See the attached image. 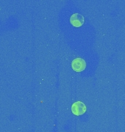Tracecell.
<instances>
[{"label":"cell","mask_w":125,"mask_h":132,"mask_svg":"<svg viewBox=\"0 0 125 132\" xmlns=\"http://www.w3.org/2000/svg\"><path fill=\"white\" fill-rule=\"evenodd\" d=\"M70 23L75 27H80L84 23V18L82 15L75 13L70 17Z\"/></svg>","instance_id":"obj_3"},{"label":"cell","mask_w":125,"mask_h":132,"mask_svg":"<svg viewBox=\"0 0 125 132\" xmlns=\"http://www.w3.org/2000/svg\"><path fill=\"white\" fill-rule=\"evenodd\" d=\"M86 67V61L82 58H75L72 62V68L76 72L83 71Z\"/></svg>","instance_id":"obj_2"},{"label":"cell","mask_w":125,"mask_h":132,"mask_svg":"<svg viewBox=\"0 0 125 132\" xmlns=\"http://www.w3.org/2000/svg\"><path fill=\"white\" fill-rule=\"evenodd\" d=\"M71 109H72V112L75 115L78 116V115H82L86 112V106L83 102L77 101V102H75L74 104L72 105Z\"/></svg>","instance_id":"obj_1"}]
</instances>
